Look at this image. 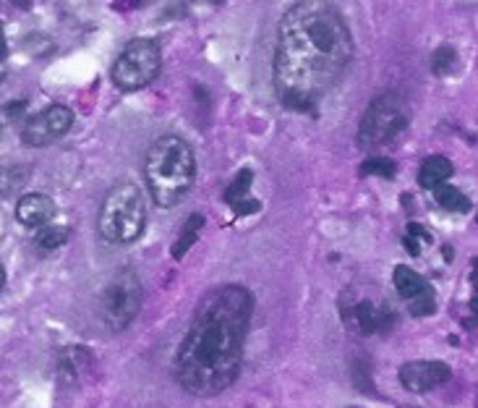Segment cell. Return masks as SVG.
Segmentation results:
<instances>
[{"label": "cell", "instance_id": "cell-22", "mask_svg": "<svg viewBox=\"0 0 478 408\" xmlns=\"http://www.w3.org/2000/svg\"><path fill=\"white\" fill-rule=\"evenodd\" d=\"M8 56V42H5V35H3V26H0V61Z\"/></svg>", "mask_w": 478, "mask_h": 408}, {"label": "cell", "instance_id": "cell-1", "mask_svg": "<svg viewBox=\"0 0 478 408\" xmlns=\"http://www.w3.org/2000/svg\"><path fill=\"white\" fill-rule=\"evenodd\" d=\"M356 56V42L335 5L303 0L285 11L275 47V89L290 110L311 113L342 79Z\"/></svg>", "mask_w": 478, "mask_h": 408}, {"label": "cell", "instance_id": "cell-21", "mask_svg": "<svg viewBox=\"0 0 478 408\" xmlns=\"http://www.w3.org/2000/svg\"><path fill=\"white\" fill-rule=\"evenodd\" d=\"M455 63H458V56H455L453 47H439L437 53H434V58H432V71L439 74V76H444V74H450V68Z\"/></svg>", "mask_w": 478, "mask_h": 408}, {"label": "cell", "instance_id": "cell-13", "mask_svg": "<svg viewBox=\"0 0 478 408\" xmlns=\"http://www.w3.org/2000/svg\"><path fill=\"white\" fill-rule=\"evenodd\" d=\"M92 364V356H89V351H84V348H68L66 353H63V359H60V377L63 380H68V382H79L81 374L89 369Z\"/></svg>", "mask_w": 478, "mask_h": 408}, {"label": "cell", "instance_id": "cell-6", "mask_svg": "<svg viewBox=\"0 0 478 408\" xmlns=\"http://www.w3.org/2000/svg\"><path fill=\"white\" fill-rule=\"evenodd\" d=\"M141 291L139 275L134 270H118L100 293V317L105 325L113 332H120L137 320L141 309Z\"/></svg>", "mask_w": 478, "mask_h": 408}, {"label": "cell", "instance_id": "cell-19", "mask_svg": "<svg viewBox=\"0 0 478 408\" xmlns=\"http://www.w3.org/2000/svg\"><path fill=\"white\" fill-rule=\"evenodd\" d=\"M398 170V165L387 158H369L366 163L361 165V176H379V178H392Z\"/></svg>", "mask_w": 478, "mask_h": 408}, {"label": "cell", "instance_id": "cell-14", "mask_svg": "<svg viewBox=\"0 0 478 408\" xmlns=\"http://www.w3.org/2000/svg\"><path fill=\"white\" fill-rule=\"evenodd\" d=\"M392 283H395V291H398L402 299H416L421 291L426 288V280L421 278L416 270H411V267L398 265L395 267V272H392Z\"/></svg>", "mask_w": 478, "mask_h": 408}, {"label": "cell", "instance_id": "cell-4", "mask_svg": "<svg viewBox=\"0 0 478 408\" xmlns=\"http://www.w3.org/2000/svg\"><path fill=\"white\" fill-rule=\"evenodd\" d=\"M100 236L110 244H134L147 228V204L137 184L113 186L100 207Z\"/></svg>", "mask_w": 478, "mask_h": 408}, {"label": "cell", "instance_id": "cell-8", "mask_svg": "<svg viewBox=\"0 0 478 408\" xmlns=\"http://www.w3.org/2000/svg\"><path fill=\"white\" fill-rule=\"evenodd\" d=\"M71 126H74V110L66 105H50L47 110L26 118L21 139L29 147H45V144L66 137L71 131Z\"/></svg>", "mask_w": 478, "mask_h": 408}, {"label": "cell", "instance_id": "cell-2", "mask_svg": "<svg viewBox=\"0 0 478 408\" xmlns=\"http://www.w3.org/2000/svg\"><path fill=\"white\" fill-rule=\"evenodd\" d=\"M251 311L254 296L239 283L204 293L173 359L180 388L197 398H212L239 380Z\"/></svg>", "mask_w": 478, "mask_h": 408}, {"label": "cell", "instance_id": "cell-16", "mask_svg": "<svg viewBox=\"0 0 478 408\" xmlns=\"http://www.w3.org/2000/svg\"><path fill=\"white\" fill-rule=\"evenodd\" d=\"M201 225H204V218H201V215H191V218H188V223L183 225L178 241L173 244V257H176V260H183V254H186V251L194 246V241H197V233H199Z\"/></svg>", "mask_w": 478, "mask_h": 408}, {"label": "cell", "instance_id": "cell-3", "mask_svg": "<svg viewBox=\"0 0 478 408\" xmlns=\"http://www.w3.org/2000/svg\"><path fill=\"white\" fill-rule=\"evenodd\" d=\"M149 194L159 207H176L191 191L197 178L194 147L178 134H165L149 147L144 160Z\"/></svg>", "mask_w": 478, "mask_h": 408}, {"label": "cell", "instance_id": "cell-9", "mask_svg": "<svg viewBox=\"0 0 478 408\" xmlns=\"http://www.w3.org/2000/svg\"><path fill=\"white\" fill-rule=\"evenodd\" d=\"M340 314H342L348 330L361 332V335H371L377 330H387V327H392V322H395V314L387 306L374 304L371 299H361V301H353V304H348L342 299Z\"/></svg>", "mask_w": 478, "mask_h": 408}, {"label": "cell", "instance_id": "cell-23", "mask_svg": "<svg viewBox=\"0 0 478 408\" xmlns=\"http://www.w3.org/2000/svg\"><path fill=\"white\" fill-rule=\"evenodd\" d=\"M3 286H5V267L0 265V291H3Z\"/></svg>", "mask_w": 478, "mask_h": 408}, {"label": "cell", "instance_id": "cell-17", "mask_svg": "<svg viewBox=\"0 0 478 408\" xmlns=\"http://www.w3.org/2000/svg\"><path fill=\"white\" fill-rule=\"evenodd\" d=\"M37 246H40L42 251H53V249H58L68 241V228H63V225H42L40 230H37Z\"/></svg>", "mask_w": 478, "mask_h": 408}, {"label": "cell", "instance_id": "cell-20", "mask_svg": "<svg viewBox=\"0 0 478 408\" xmlns=\"http://www.w3.org/2000/svg\"><path fill=\"white\" fill-rule=\"evenodd\" d=\"M437 309V299H434V291L426 286L421 291L416 299H411V314L413 317H426Z\"/></svg>", "mask_w": 478, "mask_h": 408}, {"label": "cell", "instance_id": "cell-12", "mask_svg": "<svg viewBox=\"0 0 478 408\" xmlns=\"http://www.w3.org/2000/svg\"><path fill=\"white\" fill-rule=\"evenodd\" d=\"M453 176V163L444 155H432L426 158L419 170V184L423 189H437V186L447 184V178Z\"/></svg>", "mask_w": 478, "mask_h": 408}, {"label": "cell", "instance_id": "cell-11", "mask_svg": "<svg viewBox=\"0 0 478 408\" xmlns=\"http://www.w3.org/2000/svg\"><path fill=\"white\" fill-rule=\"evenodd\" d=\"M56 218V204L45 194H24L16 204V220L24 228H42Z\"/></svg>", "mask_w": 478, "mask_h": 408}, {"label": "cell", "instance_id": "cell-5", "mask_svg": "<svg viewBox=\"0 0 478 408\" xmlns=\"http://www.w3.org/2000/svg\"><path fill=\"white\" fill-rule=\"evenodd\" d=\"M408 126V105L398 92H384L371 102L359 123L361 149H377L390 144Z\"/></svg>", "mask_w": 478, "mask_h": 408}, {"label": "cell", "instance_id": "cell-18", "mask_svg": "<svg viewBox=\"0 0 478 408\" xmlns=\"http://www.w3.org/2000/svg\"><path fill=\"white\" fill-rule=\"evenodd\" d=\"M251 181H254V173L251 170H240L236 176V181L225 189V202L230 207H236L243 199H249V189H251Z\"/></svg>", "mask_w": 478, "mask_h": 408}, {"label": "cell", "instance_id": "cell-26", "mask_svg": "<svg viewBox=\"0 0 478 408\" xmlns=\"http://www.w3.org/2000/svg\"><path fill=\"white\" fill-rule=\"evenodd\" d=\"M0 134H3V123H0Z\"/></svg>", "mask_w": 478, "mask_h": 408}, {"label": "cell", "instance_id": "cell-25", "mask_svg": "<svg viewBox=\"0 0 478 408\" xmlns=\"http://www.w3.org/2000/svg\"><path fill=\"white\" fill-rule=\"evenodd\" d=\"M0 82H3V71H0Z\"/></svg>", "mask_w": 478, "mask_h": 408}, {"label": "cell", "instance_id": "cell-7", "mask_svg": "<svg viewBox=\"0 0 478 408\" xmlns=\"http://www.w3.org/2000/svg\"><path fill=\"white\" fill-rule=\"evenodd\" d=\"M159 66H162V56H159V47L155 40H131L123 53L118 56V61L113 63V82L118 89L126 92H134L141 89L152 82L159 74Z\"/></svg>", "mask_w": 478, "mask_h": 408}, {"label": "cell", "instance_id": "cell-10", "mask_svg": "<svg viewBox=\"0 0 478 408\" xmlns=\"http://www.w3.org/2000/svg\"><path fill=\"white\" fill-rule=\"evenodd\" d=\"M450 367L444 362H429V359H419V362H408L400 367V382L402 388L411 393H426V390L444 385L450 380Z\"/></svg>", "mask_w": 478, "mask_h": 408}, {"label": "cell", "instance_id": "cell-24", "mask_svg": "<svg viewBox=\"0 0 478 408\" xmlns=\"http://www.w3.org/2000/svg\"><path fill=\"white\" fill-rule=\"evenodd\" d=\"M0 197H5V194H3V186H0Z\"/></svg>", "mask_w": 478, "mask_h": 408}, {"label": "cell", "instance_id": "cell-15", "mask_svg": "<svg viewBox=\"0 0 478 408\" xmlns=\"http://www.w3.org/2000/svg\"><path fill=\"white\" fill-rule=\"evenodd\" d=\"M434 191V199H437L439 207H444V209H450V212H468L471 209V202H468V197L455 189V186H447L442 184L437 189H432Z\"/></svg>", "mask_w": 478, "mask_h": 408}]
</instances>
